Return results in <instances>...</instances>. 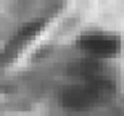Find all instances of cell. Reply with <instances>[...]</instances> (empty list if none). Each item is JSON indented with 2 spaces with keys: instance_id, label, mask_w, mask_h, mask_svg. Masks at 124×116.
<instances>
[{
  "instance_id": "7a4b0ae2",
  "label": "cell",
  "mask_w": 124,
  "mask_h": 116,
  "mask_svg": "<svg viewBox=\"0 0 124 116\" xmlns=\"http://www.w3.org/2000/svg\"><path fill=\"white\" fill-rule=\"evenodd\" d=\"M76 45L92 58H113L119 55L123 40L118 34L106 31H87L82 32L76 40Z\"/></svg>"
},
{
  "instance_id": "3957f363",
  "label": "cell",
  "mask_w": 124,
  "mask_h": 116,
  "mask_svg": "<svg viewBox=\"0 0 124 116\" xmlns=\"http://www.w3.org/2000/svg\"><path fill=\"white\" fill-rule=\"evenodd\" d=\"M45 23H47L45 19L39 18V19H34V21L23 24L18 29V32L11 37V40L8 42V45L5 48V60H8L10 56H15L16 53H19V50H23L24 45H28L29 42L45 28Z\"/></svg>"
},
{
  "instance_id": "6da1fadb",
  "label": "cell",
  "mask_w": 124,
  "mask_h": 116,
  "mask_svg": "<svg viewBox=\"0 0 124 116\" xmlns=\"http://www.w3.org/2000/svg\"><path fill=\"white\" fill-rule=\"evenodd\" d=\"M115 93L111 76L98 79H82L60 92V105L73 113H84L106 103Z\"/></svg>"
}]
</instances>
